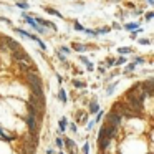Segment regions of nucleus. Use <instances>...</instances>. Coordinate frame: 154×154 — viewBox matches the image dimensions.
<instances>
[{"label": "nucleus", "mask_w": 154, "mask_h": 154, "mask_svg": "<svg viewBox=\"0 0 154 154\" xmlns=\"http://www.w3.org/2000/svg\"><path fill=\"white\" fill-rule=\"evenodd\" d=\"M27 80H28V85H30L33 94L43 96V88H42V80L40 78H38L35 73H27Z\"/></svg>", "instance_id": "1"}, {"label": "nucleus", "mask_w": 154, "mask_h": 154, "mask_svg": "<svg viewBox=\"0 0 154 154\" xmlns=\"http://www.w3.org/2000/svg\"><path fill=\"white\" fill-rule=\"evenodd\" d=\"M63 147L68 151V154H76V143H75L71 137H65L63 139Z\"/></svg>", "instance_id": "2"}, {"label": "nucleus", "mask_w": 154, "mask_h": 154, "mask_svg": "<svg viewBox=\"0 0 154 154\" xmlns=\"http://www.w3.org/2000/svg\"><path fill=\"white\" fill-rule=\"evenodd\" d=\"M108 126H113V128H118L121 124V116H118L116 113H113V111H111L109 114H108Z\"/></svg>", "instance_id": "3"}, {"label": "nucleus", "mask_w": 154, "mask_h": 154, "mask_svg": "<svg viewBox=\"0 0 154 154\" xmlns=\"http://www.w3.org/2000/svg\"><path fill=\"white\" fill-rule=\"evenodd\" d=\"M14 58L15 60H18V61H25V63H30V57H28L25 51H22V50H17V51H14Z\"/></svg>", "instance_id": "4"}, {"label": "nucleus", "mask_w": 154, "mask_h": 154, "mask_svg": "<svg viewBox=\"0 0 154 154\" xmlns=\"http://www.w3.org/2000/svg\"><path fill=\"white\" fill-rule=\"evenodd\" d=\"M116 134H118V129H116V128H113V126H104V136H106L109 141H113L114 137H116Z\"/></svg>", "instance_id": "5"}, {"label": "nucleus", "mask_w": 154, "mask_h": 154, "mask_svg": "<svg viewBox=\"0 0 154 154\" xmlns=\"http://www.w3.org/2000/svg\"><path fill=\"white\" fill-rule=\"evenodd\" d=\"M88 111H90L91 114H94V113H98V111H100V106H98V101L96 100H91L90 106H88Z\"/></svg>", "instance_id": "6"}, {"label": "nucleus", "mask_w": 154, "mask_h": 154, "mask_svg": "<svg viewBox=\"0 0 154 154\" xmlns=\"http://www.w3.org/2000/svg\"><path fill=\"white\" fill-rule=\"evenodd\" d=\"M66 123H68V119L63 116V118L60 119V126H58V134L65 133V129H66Z\"/></svg>", "instance_id": "7"}, {"label": "nucleus", "mask_w": 154, "mask_h": 154, "mask_svg": "<svg viewBox=\"0 0 154 154\" xmlns=\"http://www.w3.org/2000/svg\"><path fill=\"white\" fill-rule=\"evenodd\" d=\"M18 68H20L22 71H25V73H33V71H30L32 68L28 66V63H25V61H20V63H18Z\"/></svg>", "instance_id": "8"}, {"label": "nucleus", "mask_w": 154, "mask_h": 154, "mask_svg": "<svg viewBox=\"0 0 154 154\" xmlns=\"http://www.w3.org/2000/svg\"><path fill=\"white\" fill-rule=\"evenodd\" d=\"M45 8V12H48V14H51V15H55V17H60L61 18V14L58 10H55V8H48V7H43Z\"/></svg>", "instance_id": "9"}, {"label": "nucleus", "mask_w": 154, "mask_h": 154, "mask_svg": "<svg viewBox=\"0 0 154 154\" xmlns=\"http://www.w3.org/2000/svg\"><path fill=\"white\" fill-rule=\"evenodd\" d=\"M109 32V27H101V28H98V30H94V35H104V33H108Z\"/></svg>", "instance_id": "10"}, {"label": "nucleus", "mask_w": 154, "mask_h": 154, "mask_svg": "<svg viewBox=\"0 0 154 154\" xmlns=\"http://www.w3.org/2000/svg\"><path fill=\"white\" fill-rule=\"evenodd\" d=\"M58 98H60L61 103H66V94H65V90H63V88H60V91H58Z\"/></svg>", "instance_id": "11"}, {"label": "nucleus", "mask_w": 154, "mask_h": 154, "mask_svg": "<svg viewBox=\"0 0 154 154\" xmlns=\"http://www.w3.org/2000/svg\"><path fill=\"white\" fill-rule=\"evenodd\" d=\"M118 53H121V55H128V53H131V48H129V47L118 48Z\"/></svg>", "instance_id": "12"}, {"label": "nucleus", "mask_w": 154, "mask_h": 154, "mask_svg": "<svg viewBox=\"0 0 154 154\" xmlns=\"http://www.w3.org/2000/svg\"><path fill=\"white\" fill-rule=\"evenodd\" d=\"M17 7H18V8H23V10H25V8H28V4L25 2V0H18V2H17Z\"/></svg>", "instance_id": "13"}, {"label": "nucleus", "mask_w": 154, "mask_h": 154, "mask_svg": "<svg viewBox=\"0 0 154 154\" xmlns=\"http://www.w3.org/2000/svg\"><path fill=\"white\" fill-rule=\"evenodd\" d=\"M73 50H76V51H85V50H86V47H85V45H78V43H73Z\"/></svg>", "instance_id": "14"}, {"label": "nucleus", "mask_w": 154, "mask_h": 154, "mask_svg": "<svg viewBox=\"0 0 154 154\" xmlns=\"http://www.w3.org/2000/svg\"><path fill=\"white\" fill-rule=\"evenodd\" d=\"M15 32H17V33H20L22 37H25V38H30V33H27V32L22 30V28H15Z\"/></svg>", "instance_id": "15"}, {"label": "nucleus", "mask_w": 154, "mask_h": 154, "mask_svg": "<svg viewBox=\"0 0 154 154\" xmlns=\"http://www.w3.org/2000/svg\"><path fill=\"white\" fill-rule=\"evenodd\" d=\"M73 86H76V88H85L86 85H85L83 81H80V80H75V81H73Z\"/></svg>", "instance_id": "16"}, {"label": "nucleus", "mask_w": 154, "mask_h": 154, "mask_svg": "<svg viewBox=\"0 0 154 154\" xmlns=\"http://www.w3.org/2000/svg\"><path fill=\"white\" fill-rule=\"evenodd\" d=\"M81 152H83V154H90V144H88V143L83 144V149H81Z\"/></svg>", "instance_id": "17"}, {"label": "nucleus", "mask_w": 154, "mask_h": 154, "mask_svg": "<svg viewBox=\"0 0 154 154\" xmlns=\"http://www.w3.org/2000/svg\"><path fill=\"white\" fill-rule=\"evenodd\" d=\"M55 144H57L60 149H63V139H61V137H57V139H55Z\"/></svg>", "instance_id": "18"}, {"label": "nucleus", "mask_w": 154, "mask_h": 154, "mask_svg": "<svg viewBox=\"0 0 154 154\" xmlns=\"http://www.w3.org/2000/svg\"><path fill=\"white\" fill-rule=\"evenodd\" d=\"M126 30H134V28H137V23H126Z\"/></svg>", "instance_id": "19"}, {"label": "nucleus", "mask_w": 154, "mask_h": 154, "mask_svg": "<svg viewBox=\"0 0 154 154\" xmlns=\"http://www.w3.org/2000/svg\"><path fill=\"white\" fill-rule=\"evenodd\" d=\"M75 30H78V32H85V28H83V25H81V23L75 22Z\"/></svg>", "instance_id": "20"}, {"label": "nucleus", "mask_w": 154, "mask_h": 154, "mask_svg": "<svg viewBox=\"0 0 154 154\" xmlns=\"http://www.w3.org/2000/svg\"><path fill=\"white\" fill-rule=\"evenodd\" d=\"M101 116H103V111H98V113H96V119H94V123L101 121Z\"/></svg>", "instance_id": "21"}, {"label": "nucleus", "mask_w": 154, "mask_h": 154, "mask_svg": "<svg viewBox=\"0 0 154 154\" xmlns=\"http://www.w3.org/2000/svg\"><path fill=\"white\" fill-rule=\"evenodd\" d=\"M70 129L73 131V133H76V131H78V126H76L75 123H71V124H70Z\"/></svg>", "instance_id": "22"}, {"label": "nucleus", "mask_w": 154, "mask_h": 154, "mask_svg": "<svg viewBox=\"0 0 154 154\" xmlns=\"http://www.w3.org/2000/svg\"><path fill=\"white\" fill-rule=\"evenodd\" d=\"M118 65H123V63H126V58L124 57H121V58H118V61H116Z\"/></svg>", "instance_id": "23"}, {"label": "nucleus", "mask_w": 154, "mask_h": 154, "mask_svg": "<svg viewBox=\"0 0 154 154\" xmlns=\"http://www.w3.org/2000/svg\"><path fill=\"white\" fill-rule=\"evenodd\" d=\"M93 126H94V121H88V123H86V128H88V131H90Z\"/></svg>", "instance_id": "24"}, {"label": "nucleus", "mask_w": 154, "mask_h": 154, "mask_svg": "<svg viewBox=\"0 0 154 154\" xmlns=\"http://www.w3.org/2000/svg\"><path fill=\"white\" fill-rule=\"evenodd\" d=\"M114 86H116V83H113V85H111V86H109V88H108V94H111V93H113V90H114Z\"/></svg>", "instance_id": "25"}, {"label": "nucleus", "mask_w": 154, "mask_h": 154, "mask_svg": "<svg viewBox=\"0 0 154 154\" xmlns=\"http://www.w3.org/2000/svg\"><path fill=\"white\" fill-rule=\"evenodd\" d=\"M139 43L141 45H149V40H147V38H143V40H139Z\"/></svg>", "instance_id": "26"}, {"label": "nucleus", "mask_w": 154, "mask_h": 154, "mask_svg": "<svg viewBox=\"0 0 154 154\" xmlns=\"http://www.w3.org/2000/svg\"><path fill=\"white\" fill-rule=\"evenodd\" d=\"M0 20H2V22H5V23H8V25H12V22L8 20V18H5V17H0Z\"/></svg>", "instance_id": "27"}, {"label": "nucleus", "mask_w": 154, "mask_h": 154, "mask_svg": "<svg viewBox=\"0 0 154 154\" xmlns=\"http://www.w3.org/2000/svg\"><path fill=\"white\" fill-rule=\"evenodd\" d=\"M131 70H134V63H131V65L126 66V71H131Z\"/></svg>", "instance_id": "28"}, {"label": "nucleus", "mask_w": 154, "mask_h": 154, "mask_svg": "<svg viewBox=\"0 0 154 154\" xmlns=\"http://www.w3.org/2000/svg\"><path fill=\"white\" fill-rule=\"evenodd\" d=\"M152 17H154V14H152V12H149V14L146 15V20H151V18H152Z\"/></svg>", "instance_id": "29"}, {"label": "nucleus", "mask_w": 154, "mask_h": 154, "mask_svg": "<svg viewBox=\"0 0 154 154\" xmlns=\"http://www.w3.org/2000/svg\"><path fill=\"white\" fill-rule=\"evenodd\" d=\"M57 55H58V60H60V61H65V57H63V55H61V53H60V51H58V53H57Z\"/></svg>", "instance_id": "30"}, {"label": "nucleus", "mask_w": 154, "mask_h": 154, "mask_svg": "<svg viewBox=\"0 0 154 154\" xmlns=\"http://www.w3.org/2000/svg\"><path fill=\"white\" fill-rule=\"evenodd\" d=\"M134 63H144L143 58H134Z\"/></svg>", "instance_id": "31"}, {"label": "nucleus", "mask_w": 154, "mask_h": 154, "mask_svg": "<svg viewBox=\"0 0 154 154\" xmlns=\"http://www.w3.org/2000/svg\"><path fill=\"white\" fill-rule=\"evenodd\" d=\"M61 51H63V53H68V51H70V50H68L66 47H61Z\"/></svg>", "instance_id": "32"}, {"label": "nucleus", "mask_w": 154, "mask_h": 154, "mask_svg": "<svg viewBox=\"0 0 154 154\" xmlns=\"http://www.w3.org/2000/svg\"><path fill=\"white\" fill-rule=\"evenodd\" d=\"M47 154H53V149H50V147H48V149H47Z\"/></svg>", "instance_id": "33"}, {"label": "nucleus", "mask_w": 154, "mask_h": 154, "mask_svg": "<svg viewBox=\"0 0 154 154\" xmlns=\"http://www.w3.org/2000/svg\"><path fill=\"white\" fill-rule=\"evenodd\" d=\"M149 2V5H154V0H147Z\"/></svg>", "instance_id": "34"}, {"label": "nucleus", "mask_w": 154, "mask_h": 154, "mask_svg": "<svg viewBox=\"0 0 154 154\" xmlns=\"http://www.w3.org/2000/svg\"><path fill=\"white\" fill-rule=\"evenodd\" d=\"M58 154H65V152H63V151H60V152H58Z\"/></svg>", "instance_id": "35"}]
</instances>
